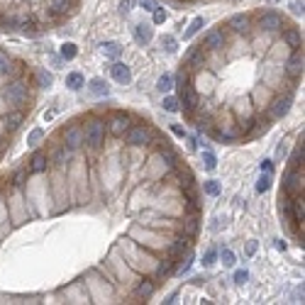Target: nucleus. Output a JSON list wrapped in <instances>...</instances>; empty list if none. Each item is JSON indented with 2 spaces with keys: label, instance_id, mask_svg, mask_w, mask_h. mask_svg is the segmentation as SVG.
I'll return each instance as SVG.
<instances>
[{
  "label": "nucleus",
  "instance_id": "nucleus-12",
  "mask_svg": "<svg viewBox=\"0 0 305 305\" xmlns=\"http://www.w3.org/2000/svg\"><path fill=\"white\" fill-rule=\"evenodd\" d=\"M288 22L283 20V15L279 10H271V7H264V10H254L252 12V27L257 29H264V32H274L279 34Z\"/></svg>",
  "mask_w": 305,
  "mask_h": 305
},
{
  "label": "nucleus",
  "instance_id": "nucleus-46",
  "mask_svg": "<svg viewBox=\"0 0 305 305\" xmlns=\"http://www.w3.org/2000/svg\"><path fill=\"white\" fill-rule=\"evenodd\" d=\"M215 261H218V249H208L203 254V266H213Z\"/></svg>",
  "mask_w": 305,
  "mask_h": 305
},
{
  "label": "nucleus",
  "instance_id": "nucleus-43",
  "mask_svg": "<svg viewBox=\"0 0 305 305\" xmlns=\"http://www.w3.org/2000/svg\"><path fill=\"white\" fill-rule=\"evenodd\" d=\"M166 17H169V15H166V10H164L161 5H156V7L152 10V24H164Z\"/></svg>",
  "mask_w": 305,
  "mask_h": 305
},
{
  "label": "nucleus",
  "instance_id": "nucleus-18",
  "mask_svg": "<svg viewBox=\"0 0 305 305\" xmlns=\"http://www.w3.org/2000/svg\"><path fill=\"white\" fill-rule=\"evenodd\" d=\"M147 154H149L147 147H120V161H122V166H125L130 174H134V171L144 164Z\"/></svg>",
  "mask_w": 305,
  "mask_h": 305
},
{
  "label": "nucleus",
  "instance_id": "nucleus-52",
  "mask_svg": "<svg viewBox=\"0 0 305 305\" xmlns=\"http://www.w3.org/2000/svg\"><path fill=\"white\" fill-rule=\"evenodd\" d=\"M120 15H130V0H120Z\"/></svg>",
  "mask_w": 305,
  "mask_h": 305
},
{
  "label": "nucleus",
  "instance_id": "nucleus-40",
  "mask_svg": "<svg viewBox=\"0 0 305 305\" xmlns=\"http://www.w3.org/2000/svg\"><path fill=\"white\" fill-rule=\"evenodd\" d=\"M203 191H205V196H210V198H218L220 193H222V186H220V181H205L203 183Z\"/></svg>",
  "mask_w": 305,
  "mask_h": 305
},
{
  "label": "nucleus",
  "instance_id": "nucleus-31",
  "mask_svg": "<svg viewBox=\"0 0 305 305\" xmlns=\"http://www.w3.org/2000/svg\"><path fill=\"white\" fill-rule=\"evenodd\" d=\"M100 51H103V56L105 59H120V54H122V46L117 44V42H103L100 44Z\"/></svg>",
  "mask_w": 305,
  "mask_h": 305
},
{
  "label": "nucleus",
  "instance_id": "nucleus-27",
  "mask_svg": "<svg viewBox=\"0 0 305 305\" xmlns=\"http://www.w3.org/2000/svg\"><path fill=\"white\" fill-rule=\"evenodd\" d=\"M110 76H112V81L120 83V86H130V83H132V71H130V66L122 64V61H117V59H115V64L110 66Z\"/></svg>",
  "mask_w": 305,
  "mask_h": 305
},
{
  "label": "nucleus",
  "instance_id": "nucleus-7",
  "mask_svg": "<svg viewBox=\"0 0 305 305\" xmlns=\"http://www.w3.org/2000/svg\"><path fill=\"white\" fill-rule=\"evenodd\" d=\"M164 134L159 132V127L134 117V122L127 127V132L120 137V147H147V149H154L156 142H161Z\"/></svg>",
  "mask_w": 305,
  "mask_h": 305
},
{
  "label": "nucleus",
  "instance_id": "nucleus-44",
  "mask_svg": "<svg viewBox=\"0 0 305 305\" xmlns=\"http://www.w3.org/2000/svg\"><path fill=\"white\" fill-rule=\"evenodd\" d=\"M203 164H205L208 171H215V169H218V159H215V154H213L210 149L203 152Z\"/></svg>",
  "mask_w": 305,
  "mask_h": 305
},
{
  "label": "nucleus",
  "instance_id": "nucleus-50",
  "mask_svg": "<svg viewBox=\"0 0 305 305\" xmlns=\"http://www.w3.org/2000/svg\"><path fill=\"white\" fill-rule=\"evenodd\" d=\"M274 164H276L274 159H264V161L259 164V169H261V171H266V174H271V171H274Z\"/></svg>",
  "mask_w": 305,
  "mask_h": 305
},
{
  "label": "nucleus",
  "instance_id": "nucleus-45",
  "mask_svg": "<svg viewBox=\"0 0 305 305\" xmlns=\"http://www.w3.org/2000/svg\"><path fill=\"white\" fill-rule=\"evenodd\" d=\"M232 279H235V283H237V286H244V283L249 281V271H247V269H237Z\"/></svg>",
  "mask_w": 305,
  "mask_h": 305
},
{
  "label": "nucleus",
  "instance_id": "nucleus-56",
  "mask_svg": "<svg viewBox=\"0 0 305 305\" xmlns=\"http://www.w3.org/2000/svg\"><path fill=\"white\" fill-rule=\"evenodd\" d=\"M2 137H10V132H7V127L2 125V120H0V139H2Z\"/></svg>",
  "mask_w": 305,
  "mask_h": 305
},
{
  "label": "nucleus",
  "instance_id": "nucleus-51",
  "mask_svg": "<svg viewBox=\"0 0 305 305\" xmlns=\"http://www.w3.org/2000/svg\"><path fill=\"white\" fill-rule=\"evenodd\" d=\"M139 5H142V10H147V12H152V10H154V7H156L159 2H156V0H139Z\"/></svg>",
  "mask_w": 305,
  "mask_h": 305
},
{
  "label": "nucleus",
  "instance_id": "nucleus-19",
  "mask_svg": "<svg viewBox=\"0 0 305 305\" xmlns=\"http://www.w3.org/2000/svg\"><path fill=\"white\" fill-rule=\"evenodd\" d=\"M59 142L71 147L73 152H81L83 149V127L78 122H71V125L61 127L59 130Z\"/></svg>",
  "mask_w": 305,
  "mask_h": 305
},
{
  "label": "nucleus",
  "instance_id": "nucleus-6",
  "mask_svg": "<svg viewBox=\"0 0 305 305\" xmlns=\"http://www.w3.org/2000/svg\"><path fill=\"white\" fill-rule=\"evenodd\" d=\"M83 149L90 154V161H98V156L105 149L108 142V127H105V115H95L88 112V117L83 120Z\"/></svg>",
  "mask_w": 305,
  "mask_h": 305
},
{
  "label": "nucleus",
  "instance_id": "nucleus-20",
  "mask_svg": "<svg viewBox=\"0 0 305 305\" xmlns=\"http://www.w3.org/2000/svg\"><path fill=\"white\" fill-rule=\"evenodd\" d=\"M227 29H225V24L220 22L218 27H213V29H208L203 37H200V46L203 49H225V44H227Z\"/></svg>",
  "mask_w": 305,
  "mask_h": 305
},
{
  "label": "nucleus",
  "instance_id": "nucleus-16",
  "mask_svg": "<svg viewBox=\"0 0 305 305\" xmlns=\"http://www.w3.org/2000/svg\"><path fill=\"white\" fill-rule=\"evenodd\" d=\"M29 66L27 61L12 56L7 49H0V81H10V78H17L22 73H27Z\"/></svg>",
  "mask_w": 305,
  "mask_h": 305
},
{
  "label": "nucleus",
  "instance_id": "nucleus-38",
  "mask_svg": "<svg viewBox=\"0 0 305 305\" xmlns=\"http://www.w3.org/2000/svg\"><path fill=\"white\" fill-rule=\"evenodd\" d=\"M159 44H161V49H166L169 54H174V51L178 49V39H176L174 34H161V37H159Z\"/></svg>",
  "mask_w": 305,
  "mask_h": 305
},
{
  "label": "nucleus",
  "instance_id": "nucleus-34",
  "mask_svg": "<svg viewBox=\"0 0 305 305\" xmlns=\"http://www.w3.org/2000/svg\"><path fill=\"white\" fill-rule=\"evenodd\" d=\"M203 27H205V17H196V20H193L186 29H181V32H183V39H193V37H196Z\"/></svg>",
  "mask_w": 305,
  "mask_h": 305
},
{
  "label": "nucleus",
  "instance_id": "nucleus-13",
  "mask_svg": "<svg viewBox=\"0 0 305 305\" xmlns=\"http://www.w3.org/2000/svg\"><path fill=\"white\" fill-rule=\"evenodd\" d=\"M132 122H134V115H132V112H127V110L115 108V110H108V112H105L108 137H110V139H115V142H120V137L127 132V127H130Z\"/></svg>",
  "mask_w": 305,
  "mask_h": 305
},
{
  "label": "nucleus",
  "instance_id": "nucleus-15",
  "mask_svg": "<svg viewBox=\"0 0 305 305\" xmlns=\"http://www.w3.org/2000/svg\"><path fill=\"white\" fill-rule=\"evenodd\" d=\"M44 149H46V156H49V169H61V171H66L68 164L73 161V156L78 154V152H73L71 147H66L61 142H51Z\"/></svg>",
  "mask_w": 305,
  "mask_h": 305
},
{
  "label": "nucleus",
  "instance_id": "nucleus-9",
  "mask_svg": "<svg viewBox=\"0 0 305 305\" xmlns=\"http://www.w3.org/2000/svg\"><path fill=\"white\" fill-rule=\"evenodd\" d=\"M24 188V186H22ZM20 186H5V203H7V218H10V225L12 227H20L24 222H37L27 198H24V191Z\"/></svg>",
  "mask_w": 305,
  "mask_h": 305
},
{
  "label": "nucleus",
  "instance_id": "nucleus-5",
  "mask_svg": "<svg viewBox=\"0 0 305 305\" xmlns=\"http://www.w3.org/2000/svg\"><path fill=\"white\" fill-rule=\"evenodd\" d=\"M178 232H166V230H154V227H147V225H139V222H132L130 230H127V237H132L137 244H142L144 249L164 257L166 254V247L171 244V240L176 237Z\"/></svg>",
  "mask_w": 305,
  "mask_h": 305
},
{
  "label": "nucleus",
  "instance_id": "nucleus-17",
  "mask_svg": "<svg viewBox=\"0 0 305 305\" xmlns=\"http://www.w3.org/2000/svg\"><path fill=\"white\" fill-rule=\"evenodd\" d=\"M222 24H225L227 34L249 39V34H252V12H235V15H230Z\"/></svg>",
  "mask_w": 305,
  "mask_h": 305
},
{
  "label": "nucleus",
  "instance_id": "nucleus-25",
  "mask_svg": "<svg viewBox=\"0 0 305 305\" xmlns=\"http://www.w3.org/2000/svg\"><path fill=\"white\" fill-rule=\"evenodd\" d=\"M27 110H5L2 115H0V120H2V125L7 127V132L12 134V132H17L22 125H24V120H27Z\"/></svg>",
  "mask_w": 305,
  "mask_h": 305
},
{
  "label": "nucleus",
  "instance_id": "nucleus-32",
  "mask_svg": "<svg viewBox=\"0 0 305 305\" xmlns=\"http://www.w3.org/2000/svg\"><path fill=\"white\" fill-rule=\"evenodd\" d=\"M86 86V76L81 73V71H71L68 76H66V88L68 90H81Z\"/></svg>",
  "mask_w": 305,
  "mask_h": 305
},
{
  "label": "nucleus",
  "instance_id": "nucleus-41",
  "mask_svg": "<svg viewBox=\"0 0 305 305\" xmlns=\"http://www.w3.org/2000/svg\"><path fill=\"white\" fill-rule=\"evenodd\" d=\"M271 183H274V178H271V174H261L259 178H257V193H266L269 188H271Z\"/></svg>",
  "mask_w": 305,
  "mask_h": 305
},
{
  "label": "nucleus",
  "instance_id": "nucleus-37",
  "mask_svg": "<svg viewBox=\"0 0 305 305\" xmlns=\"http://www.w3.org/2000/svg\"><path fill=\"white\" fill-rule=\"evenodd\" d=\"M218 257H220L222 266H227V269H232V266L237 264V254H235L232 249H227V247H222V249L218 252Z\"/></svg>",
  "mask_w": 305,
  "mask_h": 305
},
{
  "label": "nucleus",
  "instance_id": "nucleus-22",
  "mask_svg": "<svg viewBox=\"0 0 305 305\" xmlns=\"http://www.w3.org/2000/svg\"><path fill=\"white\" fill-rule=\"evenodd\" d=\"M186 71H198V68H205V49L196 42L186 54H183V64H181Z\"/></svg>",
  "mask_w": 305,
  "mask_h": 305
},
{
  "label": "nucleus",
  "instance_id": "nucleus-48",
  "mask_svg": "<svg viewBox=\"0 0 305 305\" xmlns=\"http://www.w3.org/2000/svg\"><path fill=\"white\" fill-rule=\"evenodd\" d=\"M257 249H259V242H257V240H249V242L244 244V254H247V257H254Z\"/></svg>",
  "mask_w": 305,
  "mask_h": 305
},
{
  "label": "nucleus",
  "instance_id": "nucleus-14",
  "mask_svg": "<svg viewBox=\"0 0 305 305\" xmlns=\"http://www.w3.org/2000/svg\"><path fill=\"white\" fill-rule=\"evenodd\" d=\"M296 100V90H286V93H274V98L269 100V105L259 112H264L271 122H279L281 117H286L291 112V105Z\"/></svg>",
  "mask_w": 305,
  "mask_h": 305
},
{
  "label": "nucleus",
  "instance_id": "nucleus-11",
  "mask_svg": "<svg viewBox=\"0 0 305 305\" xmlns=\"http://www.w3.org/2000/svg\"><path fill=\"white\" fill-rule=\"evenodd\" d=\"M191 86H193V90H196L200 98H208V95H215V93H218V88H220V76H218V71L198 68V71H191Z\"/></svg>",
  "mask_w": 305,
  "mask_h": 305
},
{
  "label": "nucleus",
  "instance_id": "nucleus-35",
  "mask_svg": "<svg viewBox=\"0 0 305 305\" xmlns=\"http://www.w3.org/2000/svg\"><path fill=\"white\" fill-rule=\"evenodd\" d=\"M46 139V132H44V127H34V130H29V134H27V147H39L42 142Z\"/></svg>",
  "mask_w": 305,
  "mask_h": 305
},
{
  "label": "nucleus",
  "instance_id": "nucleus-3",
  "mask_svg": "<svg viewBox=\"0 0 305 305\" xmlns=\"http://www.w3.org/2000/svg\"><path fill=\"white\" fill-rule=\"evenodd\" d=\"M34 76L32 71L17 76V78H10V81H2L0 86V100L7 105V110H27L32 108V100H34Z\"/></svg>",
  "mask_w": 305,
  "mask_h": 305
},
{
  "label": "nucleus",
  "instance_id": "nucleus-42",
  "mask_svg": "<svg viewBox=\"0 0 305 305\" xmlns=\"http://www.w3.org/2000/svg\"><path fill=\"white\" fill-rule=\"evenodd\" d=\"M156 88H159L161 93H169V90L174 88V76H171V73H164V76H159V81H156Z\"/></svg>",
  "mask_w": 305,
  "mask_h": 305
},
{
  "label": "nucleus",
  "instance_id": "nucleus-8",
  "mask_svg": "<svg viewBox=\"0 0 305 305\" xmlns=\"http://www.w3.org/2000/svg\"><path fill=\"white\" fill-rule=\"evenodd\" d=\"M49 191H51V200H54V218L64 215L73 208V193H71V183H68L66 171L49 169Z\"/></svg>",
  "mask_w": 305,
  "mask_h": 305
},
{
  "label": "nucleus",
  "instance_id": "nucleus-23",
  "mask_svg": "<svg viewBox=\"0 0 305 305\" xmlns=\"http://www.w3.org/2000/svg\"><path fill=\"white\" fill-rule=\"evenodd\" d=\"M274 98V90L269 88V86H264V83H259L257 81V86L252 88V93H249V100H252V105H254V110L259 112V110H264L266 105H269V100Z\"/></svg>",
  "mask_w": 305,
  "mask_h": 305
},
{
  "label": "nucleus",
  "instance_id": "nucleus-49",
  "mask_svg": "<svg viewBox=\"0 0 305 305\" xmlns=\"http://www.w3.org/2000/svg\"><path fill=\"white\" fill-rule=\"evenodd\" d=\"M171 132H174L178 139H183V137H186V130H183V125H178V122H171Z\"/></svg>",
  "mask_w": 305,
  "mask_h": 305
},
{
  "label": "nucleus",
  "instance_id": "nucleus-4",
  "mask_svg": "<svg viewBox=\"0 0 305 305\" xmlns=\"http://www.w3.org/2000/svg\"><path fill=\"white\" fill-rule=\"evenodd\" d=\"M22 191H24V198H27L37 220L54 218V200H51V191H49V171L46 174H29Z\"/></svg>",
  "mask_w": 305,
  "mask_h": 305
},
{
  "label": "nucleus",
  "instance_id": "nucleus-10",
  "mask_svg": "<svg viewBox=\"0 0 305 305\" xmlns=\"http://www.w3.org/2000/svg\"><path fill=\"white\" fill-rule=\"evenodd\" d=\"M103 264H105V266L112 271V276L117 279V283H120V286H122L127 293H130V291L134 288V283L142 279L137 271H132V269H130V264H127V261H125V257L120 254L117 244H112V247H110V252L105 254Z\"/></svg>",
  "mask_w": 305,
  "mask_h": 305
},
{
  "label": "nucleus",
  "instance_id": "nucleus-36",
  "mask_svg": "<svg viewBox=\"0 0 305 305\" xmlns=\"http://www.w3.org/2000/svg\"><path fill=\"white\" fill-rule=\"evenodd\" d=\"M59 56H61L64 61H73V59L78 56V46H76L73 42H64L61 49H59Z\"/></svg>",
  "mask_w": 305,
  "mask_h": 305
},
{
  "label": "nucleus",
  "instance_id": "nucleus-47",
  "mask_svg": "<svg viewBox=\"0 0 305 305\" xmlns=\"http://www.w3.org/2000/svg\"><path fill=\"white\" fill-rule=\"evenodd\" d=\"M286 156H288V142H281L276 147V161H283Z\"/></svg>",
  "mask_w": 305,
  "mask_h": 305
},
{
  "label": "nucleus",
  "instance_id": "nucleus-2",
  "mask_svg": "<svg viewBox=\"0 0 305 305\" xmlns=\"http://www.w3.org/2000/svg\"><path fill=\"white\" fill-rule=\"evenodd\" d=\"M115 244H117L120 254L125 257V261L130 264V269L137 271L139 276H154L156 269H159V264H161V259H164V257H159V254L144 249L142 244H137V242H134L132 237H127V235L120 237Z\"/></svg>",
  "mask_w": 305,
  "mask_h": 305
},
{
  "label": "nucleus",
  "instance_id": "nucleus-24",
  "mask_svg": "<svg viewBox=\"0 0 305 305\" xmlns=\"http://www.w3.org/2000/svg\"><path fill=\"white\" fill-rule=\"evenodd\" d=\"M27 169H29V174H46V171H49V156H46V149L34 147L32 156L27 159Z\"/></svg>",
  "mask_w": 305,
  "mask_h": 305
},
{
  "label": "nucleus",
  "instance_id": "nucleus-21",
  "mask_svg": "<svg viewBox=\"0 0 305 305\" xmlns=\"http://www.w3.org/2000/svg\"><path fill=\"white\" fill-rule=\"evenodd\" d=\"M59 293H61V298H66V303H93V301H90V293H88V288H86V283H83V279L68 283V286L61 288Z\"/></svg>",
  "mask_w": 305,
  "mask_h": 305
},
{
  "label": "nucleus",
  "instance_id": "nucleus-1",
  "mask_svg": "<svg viewBox=\"0 0 305 305\" xmlns=\"http://www.w3.org/2000/svg\"><path fill=\"white\" fill-rule=\"evenodd\" d=\"M68 183H71V193H73V208L88 205L93 200V181H90V159L81 156V152L73 156V161L66 169Z\"/></svg>",
  "mask_w": 305,
  "mask_h": 305
},
{
  "label": "nucleus",
  "instance_id": "nucleus-30",
  "mask_svg": "<svg viewBox=\"0 0 305 305\" xmlns=\"http://www.w3.org/2000/svg\"><path fill=\"white\" fill-rule=\"evenodd\" d=\"M32 76H34V86L37 88H51L54 86V76L46 68H37V71H32Z\"/></svg>",
  "mask_w": 305,
  "mask_h": 305
},
{
  "label": "nucleus",
  "instance_id": "nucleus-28",
  "mask_svg": "<svg viewBox=\"0 0 305 305\" xmlns=\"http://www.w3.org/2000/svg\"><path fill=\"white\" fill-rule=\"evenodd\" d=\"M198 232H200V213H186L183 215V235L191 242H196Z\"/></svg>",
  "mask_w": 305,
  "mask_h": 305
},
{
  "label": "nucleus",
  "instance_id": "nucleus-55",
  "mask_svg": "<svg viewBox=\"0 0 305 305\" xmlns=\"http://www.w3.org/2000/svg\"><path fill=\"white\" fill-rule=\"evenodd\" d=\"M61 64H64V59H61V56H56V54H54V56H51V66H56V68H59V66H61Z\"/></svg>",
  "mask_w": 305,
  "mask_h": 305
},
{
  "label": "nucleus",
  "instance_id": "nucleus-53",
  "mask_svg": "<svg viewBox=\"0 0 305 305\" xmlns=\"http://www.w3.org/2000/svg\"><path fill=\"white\" fill-rule=\"evenodd\" d=\"M291 10H293V12H301V15H303V0H301V2H298V0H291Z\"/></svg>",
  "mask_w": 305,
  "mask_h": 305
},
{
  "label": "nucleus",
  "instance_id": "nucleus-57",
  "mask_svg": "<svg viewBox=\"0 0 305 305\" xmlns=\"http://www.w3.org/2000/svg\"><path fill=\"white\" fill-rule=\"evenodd\" d=\"M54 115H56L54 110H49V112H44V122H46V120H54Z\"/></svg>",
  "mask_w": 305,
  "mask_h": 305
},
{
  "label": "nucleus",
  "instance_id": "nucleus-54",
  "mask_svg": "<svg viewBox=\"0 0 305 305\" xmlns=\"http://www.w3.org/2000/svg\"><path fill=\"white\" fill-rule=\"evenodd\" d=\"M274 247H276L279 252H286V247H288V244H286L283 240H274Z\"/></svg>",
  "mask_w": 305,
  "mask_h": 305
},
{
  "label": "nucleus",
  "instance_id": "nucleus-33",
  "mask_svg": "<svg viewBox=\"0 0 305 305\" xmlns=\"http://www.w3.org/2000/svg\"><path fill=\"white\" fill-rule=\"evenodd\" d=\"M88 90L93 93V95H108L110 93V86H108V81L105 78H90V83H88Z\"/></svg>",
  "mask_w": 305,
  "mask_h": 305
},
{
  "label": "nucleus",
  "instance_id": "nucleus-29",
  "mask_svg": "<svg viewBox=\"0 0 305 305\" xmlns=\"http://www.w3.org/2000/svg\"><path fill=\"white\" fill-rule=\"evenodd\" d=\"M152 39H154V27H152L149 22H139V24H134V42H137L139 46H147Z\"/></svg>",
  "mask_w": 305,
  "mask_h": 305
},
{
  "label": "nucleus",
  "instance_id": "nucleus-26",
  "mask_svg": "<svg viewBox=\"0 0 305 305\" xmlns=\"http://www.w3.org/2000/svg\"><path fill=\"white\" fill-rule=\"evenodd\" d=\"M279 39H281L286 46H291V49L303 46V32H301V27H296V24H286V27L279 32Z\"/></svg>",
  "mask_w": 305,
  "mask_h": 305
},
{
  "label": "nucleus",
  "instance_id": "nucleus-39",
  "mask_svg": "<svg viewBox=\"0 0 305 305\" xmlns=\"http://www.w3.org/2000/svg\"><path fill=\"white\" fill-rule=\"evenodd\" d=\"M161 108H164L166 112L176 115V112L181 110V103H178V98H176V95H166V98H164V103H161Z\"/></svg>",
  "mask_w": 305,
  "mask_h": 305
}]
</instances>
